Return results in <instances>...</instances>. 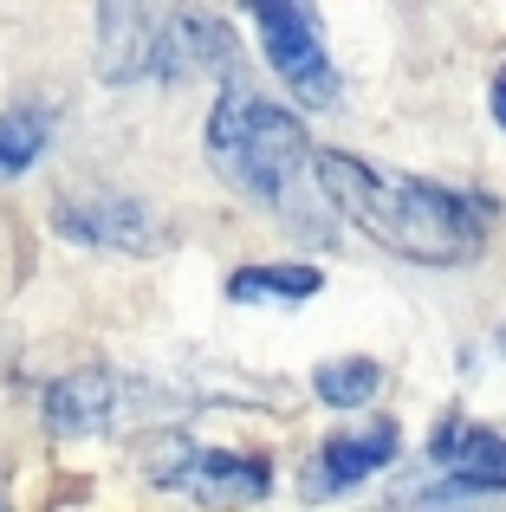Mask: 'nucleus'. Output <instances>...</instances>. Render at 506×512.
<instances>
[{
  "label": "nucleus",
  "mask_w": 506,
  "mask_h": 512,
  "mask_svg": "<svg viewBox=\"0 0 506 512\" xmlns=\"http://www.w3.org/2000/svg\"><path fill=\"white\" fill-rule=\"evenodd\" d=\"M390 461H396V428L390 422H370L357 435H331L325 441V487H357V480H370Z\"/></svg>",
  "instance_id": "9"
},
{
  "label": "nucleus",
  "mask_w": 506,
  "mask_h": 512,
  "mask_svg": "<svg viewBox=\"0 0 506 512\" xmlns=\"http://www.w3.org/2000/svg\"><path fill=\"white\" fill-rule=\"evenodd\" d=\"M52 143V117L39 104H13L0 111V175H26Z\"/></svg>",
  "instance_id": "11"
},
{
  "label": "nucleus",
  "mask_w": 506,
  "mask_h": 512,
  "mask_svg": "<svg viewBox=\"0 0 506 512\" xmlns=\"http://www.w3.org/2000/svg\"><path fill=\"white\" fill-rule=\"evenodd\" d=\"M455 493H506V435H487V428H442L435 441Z\"/></svg>",
  "instance_id": "8"
},
{
  "label": "nucleus",
  "mask_w": 506,
  "mask_h": 512,
  "mask_svg": "<svg viewBox=\"0 0 506 512\" xmlns=\"http://www.w3.org/2000/svg\"><path fill=\"white\" fill-rule=\"evenodd\" d=\"M52 227L78 247H111V253H150L156 247V214L137 195H65L52 208Z\"/></svg>",
  "instance_id": "6"
},
{
  "label": "nucleus",
  "mask_w": 506,
  "mask_h": 512,
  "mask_svg": "<svg viewBox=\"0 0 506 512\" xmlns=\"http://www.w3.org/2000/svg\"><path fill=\"white\" fill-rule=\"evenodd\" d=\"M150 480L208 506H247L273 487V474L260 461H241V454H221V448H176V461L150 467Z\"/></svg>",
  "instance_id": "5"
},
{
  "label": "nucleus",
  "mask_w": 506,
  "mask_h": 512,
  "mask_svg": "<svg viewBox=\"0 0 506 512\" xmlns=\"http://www.w3.org/2000/svg\"><path fill=\"white\" fill-rule=\"evenodd\" d=\"M208 150H215V163L228 169V182L241 188V195L266 201V208L286 214V221H305V214L325 201L318 182H305V169L318 163V156L305 150V124L286 104L260 98V91H241V85L221 91L215 117H208Z\"/></svg>",
  "instance_id": "2"
},
{
  "label": "nucleus",
  "mask_w": 506,
  "mask_h": 512,
  "mask_svg": "<svg viewBox=\"0 0 506 512\" xmlns=\"http://www.w3.org/2000/svg\"><path fill=\"white\" fill-rule=\"evenodd\" d=\"M318 195L357 221L377 247L403 253V260L422 266H455L481 253V221L461 195L422 182V175H396L383 163H364V156L344 150H318Z\"/></svg>",
  "instance_id": "1"
},
{
  "label": "nucleus",
  "mask_w": 506,
  "mask_h": 512,
  "mask_svg": "<svg viewBox=\"0 0 506 512\" xmlns=\"http://www.w3.org/2000/svg\"><path fill=\"white\" fill-rule=\"evenodd\" d=\"M494 117H500V124H506V65H500V72H494Z\"/></svg>",
  "instance_id": "13"
},
{
  "label": "nucleus",
  "mask_w": 506,
  "mask_h": 512,
  "mask_svg": "<svg viewBox=\"0 0 506 512\" xmlns=\"http://www.w3.org/2000/svg\"><path fill=\"white\" fill-rule=\"evenodd\" d=\"M253 26H260V46H266V59H273V72L292 85V98H299L305 111L338 104V65H331L325 33H318L312 13L286 7V0H260V7H253Z\"/></svg>",
  "instance_id": "4"
},
{
  "label": "nucleus",
  "mask_w": 506,
  "mask_h": 512,
  "mask_svg": "<svg viewBox=\"0 0 506 512\" xmlns=\"http://www.w3.org/2000/svg\"><path fill=\"white\" fill-rule=\"evenodd\" d=\"M325 286V279H318V266H247V273H234L228 279V292L241 305H253V299H273V305H305L312 299V292Z\"/></svg>",
  "instance_id": "10"
},
{
  "label": "nucleus",
  "mask_w": 506,
  "mask_h": 512,
  "mask_svg": "<svg viewBox=\"0 0 506 512\" xmlns=\"http://www.w3.org/2000/svg\"><path fill=\"white\" fill-rule=\"evenodd\" d=\"M228 26L182 7H104L98 13V72L111 85H176L202 65L228 59Z\"/></svg>",
  "instance_id": "3"
},
{
  "label": "nucleus",
  "mask_w": 506,
  "mask_h": 512,
  "mask_svg": "<svg viewBox=\"0 0 506 512\" xmlns=\"http://www.w3.org/2000/svg\"><path fill=\"white\" fill-rule=\"evenodd\" d=\"M0 512H7V493H0Z\"/></svg>",
  "instance_id": "14"
},
{
  "label": "nucleus",
  "mask_w": 506,
  "mask_h": 512,
  "mask_svg": "<svg viewBox=\"0 0 506 512\" xmlns=\"http://www.w3.org/2000/svg\"><path fill=\"white\" fill-rule=\"evenodd\" d=\"M377 383H383V370H377L370 357L318 363V376H312V389L331 402V409H357V402H370V396H377Z\"/></svg>",
  "instance_id": "12"
},
{
  "label": "nucleus",
  "mask_w": 506,
  "mask_h": 512,
  "mask_svg": "<svg viewBox=\"0 0 506 512\" xmlns=\"http://www.w3.org/2000/svg\"><path fill=\"white\" fill-rule=\"evenodd\" d=\"M39 415H46L52 435H98L117 415V383L104 370H72L39 396Z\"/></svg>",
  "instance_id": "7"
}]
</instances>
